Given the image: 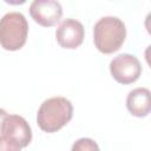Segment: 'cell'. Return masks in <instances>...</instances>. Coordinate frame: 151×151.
I'll return each instance as SVG.
<instances>
[{
    "instance_id": "cell-4",
    "label": "cell",
    "mask_w": 151,
    "mask_h": 151,
    "mask_svg": "<svg viewBox=\"0 0 151 151\" xmlns=\"http://www.w3.org/2000/svg\"><path fill=\"white\" fill-rule=\"evenodd\" d=\"M110 72L113 79L123 85L134 83L142 74V65L133 54L122 53L110 63Z\"/></svg>"
},
{
    "instance_id": "cell-6",
    "label": "cell",
    "mask_w": 151,
    "mask_h": 151,
    "mask_svg": "<svg viewBox=\"0 0 151 151\" xmlns=\"http://www.w3.org/2000/svg\"><path fill=\"white\" fill-rule=\"evenodd\" d=\"M32 19L44 27L54 26L63 15V7L57 0H34L29 5Z\"/></svg>"
},
{
    "instance_id": "cell-7",
    "label": "cell",
    "mask_w": 151,
    "mask_h": 151,
    "mask_svg": "<svg viewBox=\"0 0 151 151\" xmlns=\"http://www.w3.org/2000/svg\"><path fill=\"white\" fill-rule=\"evenodd\" d=\"M85 29L83 24L73 18L64 19L55 29L58 44L67 50H74L83 44Z\"/></svg>"
},
{
    "instance_id": "cell-3",
    "label": "cell",
    "mask_w": 151,
    "mask_h": 151,
    "mask_svg": "<svg viewBox=\"0 0 151 151\" xmlns=\"http://www.w3.org/2000/svg\"><path fill=\"white\" fill-rule=\"evenodd\" d=\"M28 34V22L21 12H8L0 19V45L7 51L20 50Z\"/></svg>"
},
{
    "instance_id": "cell-5",
    "label": "cell",
    "mask_w": 151,
    "mask_h": 151,
    "mask_svg": "<svg viewBox=\"0 0 151 151\" xmlns=\"http://www.w3.org/2000/svg\"><path fill=\"white\" fill-rule=\"evenodd\" d=\"M19 147H26L32 140V130L26 119L19 114H8L1 127V134Z\"/></svg>"
},
{
    "instance_id": "cell-1",
    "label": "cell",
    "mask_w": 151,
    "mask_h": 151,
    "mask_svg": "<svg viewBox=\"0 0 151 151\" xmlns=\"http://www.w3.org/2000/svg\"><path fill=\"white\" fill-rule=\"evenodd\" d=\"M73 117L72 103L65 97H51L42 101L37 113L39 127L53 133L64 127Z\"/></svg>"
},
{
    "instance_id": "cell-11",
    "label": "cell",
    "mask_w": 151,
    "mask_h": 151,
    "mask_svg": "<svg viewBox=\"0 0 151 151\" xmlns=\"http://www.w3.org/2000/svg\"><path fill=\"white\" fill-rule=\"evenodd\" d=\"M8 116V113L4 110V109H1L0 107V134H1V127H2V123H4V120H5V118Z\"/></svg>"
},
{
    "instance_id": "cell-2",
    "label": "cell",
    "mask_w": 151,
    "mask_h": 151,
    "mask_svg": "<svg viewBox=\"0 0 151 151\" xmlns=\"http://www.w3.org/2000/svg\"><path fill=\"white\" fill-rule=\"evenodd\" d=\"M126 38V27L118 17L106 15L100 18L93 26V42L97 50L110 54L120 48Z\"/></svg>"
},
{
    "instance_id": "cell-10",
    "label": "cell",
    "mask_w": 151,
    "mask_h": 151,
    "mask_svg": "<svg viewBox=\"0 0 151 151\" xmlns=\"http://www.w3.org/2000/svg\"><path fill=\"white\" fill-rule=\"evenodd\" d=\"M0 151H21V147H19L8 138L0 136Z\"/></svg>"
},
{
    "instance_id": "cell-8",
    "label": "cell",
    "mask_w": 151,
    "mask_h": 151,
    "mask_svg": "<svg viewBox=\"0 0 151 151\" xmlns=\"http://www.w3.org/2000/svg\"><path fill=\"white\" fill-rule=\"evenodd\" d=\"M126 107L134 117H146L151 111V93L146 87H137L129 92Z\"/></svg>"
},
{
    "instance_id": "cell-9",
    "label": "cell",
    "mask_w": 151,
    "mask_h": 151,
    "mask_svg": "<svg viewBox=\"0 0 151 151\" xmlns=\"http://www.w3.org/2000/svg\"><path fill=\"white\" fill-rule=\"evenodd\" d=\"M71 151H100L97 142H94L93 139L91 138H79L77 139L72 147H71Z\"/></svg>"
}]
</instances>
